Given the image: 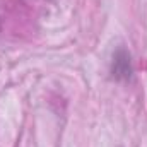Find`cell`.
I'll use <instances>...</instances> for the list:
<instances>
[{
	"label": "cell",
	"mask_w": 147,
	"mask_h": 147,
	"mask_svg": "<svg viewBox=\"0 0 147 147\" xmlns=\"http://www.w3.org/2000/svg\"><path fill=\"white\" fill-rule=\"evenodd\" d=\"M113 72L116 77L123 75V77H128L130 75V58L125 51H118L115 55V62H113Z\"/></svg>",
	"instance_id": "1"
}]
</instances>
